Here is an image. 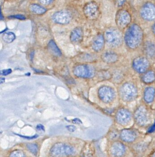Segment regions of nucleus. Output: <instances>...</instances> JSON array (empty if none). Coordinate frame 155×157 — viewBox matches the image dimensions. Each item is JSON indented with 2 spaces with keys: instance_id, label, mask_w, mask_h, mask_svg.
<instances>
[{
  "instance_id": "1",
  "label": "nucleus",
  "mask_w": 155,
  "mask_h": 157,
  "mask_svg": "<svg viewBox=\"0 0 155 157\" xmlns=\"http://www.w3.org/2000/svg\"><path fill=\"white\" fill-rule=\"evenodd\" d=\"M143 30L139 25L137 24L131 25L125 35V42L127 47L132 49L137 48L143 42Z\"/></svg>"
},
{
  "instance_id": "2",
  "label": "nucleus",
  "mask_w": 155,
  "mask_h": 157,
  "mask_svg": "<svg viewBox=\"0 0 155 157\" xmlns=\"http://www.w3.org/2000/svg\"><path fill=\"white\" fill-rule=\"evenodd\" d=\"M75 152L76 150L74 147L63 143H56L50 150V154L53 157L72 156Z\"/></svg>"
},
{
  "instance_id": "3",
  "label": "nucleus",
  "mask_w": 155,
  "mask_h": 157,
  "mask_svg": "<svg viewBox=\"0 0 155 157\" xmlns=\"http://www.w3.org/2000/svg\"><path fill=\"white\" fill-rule=\"evenodd\" d=\"M121 99L125 102L134 101L137 97V89L133 84L130 82L124 83L119 90Z\"/></svg>"
},
{
  "instance_id": "4",
  "label": "nucleus",
  "mask_w": 155,
  "mask_h": 157,
  "mask_svg": "<svg viewBox=\"0 0 155 157\" xmlns=\"http://www.w3.org/2000/svg\"><path fill=\"white\" fill-rule=\"evenodd\" d=\"M104 39L112 47H118L122 43V36L121 32L115 28H109L104 34Z\"/></svg>"
},
{
  "instance_id": "5",
  "label": "nucleus",
  "mask_w": 155,
  "mask_h": 157,
  "mask_svg": "<svg viewBox=\"0 0 155 157\" xmlns=\"http://www.w3.org/2000/svg\"><path fill=\"white\" fill-rule=\"evenodd\" d=\"M134 118L136 124L141 127L147 125L150 122V114L145 106H139L136 110Z\"/></svg>"
},
{
  "instance_id": "6",
  "label": "nucleus",
  "mask_w": 155,
  "mask_h": 157,
  "mask_svg": "<svg viewBox=\"0 0 155 157\" xmlns=\"http://www.w3.org/2000/svg\"><path fill=\"white\" fill-rule=\"evenodd\" d=\"M83 13L85 16L89 20H95L99 16V8L95 2H89L84 6Z\"/></svg>"
},
{
  "instance_id": "7",
  "label": "nucleus",
  "mask_w": 155,
  "mask_h": 157,
  "mask_svg": "<svg viewBox=\"0 0 155 157\" xmlns=\"http://www.w3.org/2000/svg\"><path fill=\"white\" fill-rule=\"evenodd\" d=\"M74 73L79 78H89L95 75V71L93 67L87 65H80L74 69Z\"/></svg>"
},
{
  "instance_id": "8",
  "label": "nucleus",
  "mask_w": 155,
  "mask_h": 157,
  "mask_svg": "<svg viewBox=\"0 0 155 157\" xmlns=\"http://www.w3.org/2000/svg\"><path fill=\"white\" fill-rule=\"evenodd\" d=\"M98 95L99 99L103 102L109 104L114 100L115 93L114 90L111 87L103 86L99 89Z\"/></svg>"
},
{
  "instance_id": "9",
  "label": "nucleus",
  "mask_w": 155,
  "mask_h": 157,
  "mask_svg": "<svg viewBox=\"0 0 155 157\" xmlns=\"http://www.w3.org/2000/svg\"><path fill=\"white\" fill-rule=\"evenodd\" d=\"M132 18L129 13L125 10H120L115 16L116 25L120 29H124L131 22Z\"/></svg>"
},
{
  "instance_id": "10",
  "label": "nucleus",
  "mask_w": 155,
  "mask_h": 157,
  "mask_svg": "<svg viewBox=\"0 0 155 157\" xmlns=\"http://www.w3.org/2000/svg\"><path fill=\"white\" fill-rule=\"evenodd\" d=\"M132 114L130 111L125 108H121L116 112L115 118L117 123L123 126L128 125L132 120Z\"/></svg>"
},
{
  "instance_id": "11",
  "label": "nucleus",
  "mask_w": 155,
  "mask_h": 157,
  "mask_svg": "<svg viewBox=\"0 0 155 157\" xmlns=\"http://www.w3.org/2000/svg\"><path fill=\"white\" fill-rule=\"evenodd\" d=\"M140 15L145 21H152L155 19V5L150 2L145 3L140 10Z\"/></svg>"
},
{
  "instance_id": "12",
  "label": "nucleus",
  "mask_w": 155,
  "mask_h": 157,
  "mask_svg": "<svg viewBox=\"0 0 155 157\" xmlns=\"http://www.w3.org/2000/svg\"><path fill=\"white\" fill-rule=\"evenodd\" d=\"M149 66V61L146 58L144 57L136 58L133 62V67L134 70L140 74H143L147 71Z\"/></svg>"
},
{
  "instance_id": "13",
  "label": "nucleus",
  "mask_w": 155,
  "mask_h": 157,
  "mask_svg": "<svg viewBox=\"0 0 155 157\" xmlns=\"http://www.w3.org/2000/svg\"><path fill=\"white\" fill-rule=\"evenodd\" d=\"M52 19L56 23L60 25H66L71 20V15L68 12L65 10L60 11L53 15Z\"/></svg>"
},
{
  "instance_id": "14",
  "label": "nucleus",
  "mask_w": 155,
  "mask_h": 157,
  "mask_svg": "<svg viewBox=\"0 0 155 157\" xmlns=\"http://www.w3.org/2000/svg\"><path fill=\"white\" fill-rule=\"evenodd\" d=\"M120 137L126 143H132L136 140L137 134L133 129H124L120 133Z\"/></svg>"
},
{
  "instance_id": "15",
  "label": "nucleus",
  "mask_w": 155,
  "mask_h": 157,
  "mask_svg": "<svg viewBox=\"0 0 155 157\" xmlns=\"http://www.w3.org/2000/svg\"><path fill=\"white\" fill-rule=\"evenodd\" d=\"M110 151L113 156L121 157L125 153V148L122 143L120 141H115L112 144Z\"/></svg>"
},
{
  "instance_id": "16",
  "label": "nucleus",
  "mask_w": 155,
  "mask_h": 157,
  "mask_svg": "<svg viewBox=\"0 0 155 157\" xmlns=\"http://www.w3.org/2000/svg\"><path fill=\"white\" fill-rule=\"evenodd\" d=\"M84 37V31L80 27L75 28L71 32L70 35V41L74 44L81 43Z\"/></svg>"
},
{
  "instance_id": "17",
  "label": "nucleus",
  "mask_w": 155,
  "mask_h": 157,
  "mask_svg": "<svg viewBox=\"0 0 155 157\" xmlns=\"http://www.w3.org/2000/svg\"><path fill=\"white\" fill-rule=\"evenodd\" d=\"M104 36L101 34L97 35L93 39L91 44L92 49L95 52H99L103 49L105 44Z\"/></svg>"
},
{
  "instance_id": "18",
  "label": "nucleus",
  "mask_w": 155,
  "mask_h": 157,
  "mask_svg": "<svg viewBox=\"0 0 155 157\" xmlns=\"http://www.w3.org/2000/svg\"><path fill=\"white\" fill-rule=\"evenodd\" d=\"M101 58L105 63L111 64L115 63L118 60V56L115 52L107 51L101 55Z\"/></svg>"
},
{
  "instance_id": "19",
  "label": "nucleus",
  "mask_w": 155,
  "mask_h": 157,
  "mask_svg": "<svg viewBox=\"0 0 155 157\" xmlns=\"http://www.w3.org/2000/svg\"><path fill=\"white\" fill-rule=\"evenodd\" d=\"M144 53L149 58L155 57V45L150 42H147L144 47Z\"/></svg>"
},
{
  "instance_id": "20",
  "label": "nucleus",
  "mask_w": 155,
  "mask_h": 157,
  "mask_svg": "<svg viewBox=\"0 0 155 157\" xmlns=\"http://www.w3.org/2000/svg\"><path fill=\"white\" fill-rule=\"evenodd\" d=\"M155 96V90L153 87H148L145 90L144 98L147 103H150L154 101Z\"/></svg>"
},
{
  "instance_id": "21",
  "label": "nucleus",
  "mask_w": 155,
  "mask_h": 157,
  "mask_svg": "<svg viewBox=\"0 0 155 157\" xmlns=\"http://www.w3.org/2000/svg\"><path fill=\"white\" fill-rule=\"evenodd\" d=\"M142 80L146 84H150L155 80V73L152 71H146L143 73Z\"/></svg>"
},
{
  "instance_id": "22",
  "label": "nucleus",
  "mask_w": 155,
  "mask_h": 157,
  "mask_svg": "<svg viewBox=\"0 0 155 157\" xmlns=\"http://www.w3.org/2000/svg\"><path fill=\"white\" fill-rule=\"evenodd\" d=\"M48 48L49 51L54 56L58 57L62 56V52L54 40H51L48 43Z\"/></svg>"
},
{
  "instance_id": "23",
  "label": "nucleus",
  "mask_w": 155,
  "mask_h": 157,
  "mask_svg": "<svg viewBox=\"0 0 155 157\" xmlns=\"http://www.w3.org/2000/svg\"><path fill=\"white\" fill-rule=\"evenodd\" d=\"M29 10L36 15H42L46 12V10L42 6L37 4H31L29 6Z\"/></svg>"
},
{
  "instance_id": "24",
  "label": "nucleus",
  "mask_w": 155,
  "mask_h": 157,
  "mask_svg": "<svg viewBox=\"0 0 155 157\" xmlns=\"http://www.w3.org/2000/svg\"><path fill=\"white\" fill-rule=\"evenodd\" d=\"M15 35L12 32H6L2 36V39L5 43L10 44L15 39Z\"/></svg>"
},
{
  "instance_id": "25",
  "label": "nucleus",
  "mask_w": 155,
  "mask_h": 157,
  "mask_svg": "<svg viewBox=\"0 0 155 157\" xmlns=\"http://www.w3.org/2000/svg\"><path fill=\"white\" fill-rule=\"evenodd\" d=\"M26 147L28 150L35 155H37L38 152V147L37 144L34 143H28L26 145Z\"/></svg>"
},
{
  "instance_id": "26",
  "label": "nucleus",
  "mask_w": 155,
  "mask_h": 157,
  "mask_svg": "<svg viewBox=\"0 0 155 157\" xmlns=\"http://www.w3.org/2000/svg\"><path fill=\"white\" fill-rule=\"evenodd\" d=\"M10 156L12 157H24L26 156V155L22 151L17 150L12 151L10 153Z\"/></svg>"
},
{
  "instance_id": "27",
  "label": "nucleus",
  "mask_w": 155,
  "mask_h": 157,
  "mask_svg": "<svg viewBox=\"0 0 155 157\" xmlns=\"http://www.w3.org/2000/svg\"><path fill=\"white\" fill-rule=\"evenodd\" d=\"M16 135H18V136H19L23 138L26 139L28 140H33L37 138L38 137V135H35L34 136H22L21 135H18V134H15Z\"/></svg>"
},
{
  "instance_id": "28",
  "label": "nucleus",
  "mask_w": 155,
  "mask_h": 157,
  "mask_svg": "<svg viewBox=\"0 0 155 157\" xmlns=\"http://www.w3.org/2000/svg\"><path fill=\"white\" fill-rule=\"evenodd\" d=\"M12 70L11 69H8L3 70L2 71L1 74L3 76H7L12 73Z\"/></svg>"
},
{
  "instance_id": "29",
  "label": "nucleus",
  "mask_w": 155,
  "mask_h": 157,
  "mask_svg": "<svg viewBox=\"0 0 155 157\" xmlns=\"http://www.w3.org/2000/svg\"><path fill=\"white\" fill-rule=\"evenodd\" d=\"M9 18H13V19H17L18 20H25L26 19V17L23 15H13V16H10Z\"/></svg>"
},
{
  "instance_id": "30",
  "label": "nucleus",
  "mask_w": 155,
  "mask_h": 157,
  "mask_svg": "<svg viewBox=\"0 0 155 157\" xmlns=\"http://www.w3.org/2000/svg\"><path fill=\"white\" fill-rule=\"evenodd\" d=\"M39 2L44 5H48L52 2L54 0H38Z\"/></svg>"
},
{
  "instance_id": "31",
  "label": "nucleus",
  "mask_w": 155,
  "mask_h": 157,
  "mask_svg": "<svg viewBox=\"0 0 155 157\" xmlns=\"http://www.w3.org/2000/svg\"><path fill=\"white\" fill-rule=\"evenodd\" d=\"M66 127L68 131L71 132H74L76 129V128L74 125H67Z\"/></svg>"
},
{
  "instance_id": "32",
  "label": "nucleus",
  "mask_w": 155,
  "mask_h": 157,
  "mask_svg": "<svg viewBox=\"0 0 155 157\" xmlns=\"http://www.w3.org/2000/svg\"><path fill=\"white\" fill-rule=\"evenodd\" d=\"M72 122L74 124H83L82 121L80 119L78 118H75L72 120Z\"/></svg>"
},
{
  "instance_id": "33",
  "label": "nucleus",
  "mask_w": 155,
  "mask_h": 157,
  "mask_svg": "<svg viewBox=\"0 0 155 157\" xmlns=\"http://www.w3.org/2000/svg\"><path fill=\"white\" fill-rule=\"evenodd\" d=\"M36 129L39 130V131H45L44 127L41 124H38L37 125V126H36Z\"/></svg>"
},
{
  "instance_id": "34",
  "label": "nucleus",
  "mask_w": 155,
  "mask_h": 157,
  "mask_svg": "<svg viewBox=\"0 0 155 157\" xmlns=\"http://www.w3.org/2000/svg\"><path fill=\"white\" fill-rule=\"evenodd\" d=\"M5 78H0V82H1V84H2L4 82H5Z\"/></svg>"
},
{
  "instance_id": "35",
  "label": "nucleus",
  "mask_w": 155,
  "mask_h": 157,
  "mask_svg": "<svg viewBox=\"0 0 155 157\" xmlns=\"http://www.w3.org/2000/svg\"><path fill=\"white\" fill-rule=\"evenodd\" d=\"M153 32L155 34V24H154V26L153 27Z\"/></svg>"
},
{
  "instance_id": "36",
  "label": "nucleus",
  "mask_w": 155,
  "mask_h": 157,
  "mask_svg": "<svg viewBox=\"0 0 155 157\" xmlns=\"http://www.w3.org/2000/svg\"><path fill=\"white\" fill-rule=\"evenodd\" d=\"M30 73H28L27 74H26V75H27V76H29L30 75Z\"/></svg>"
},
{
  "instance_id": "37",
  "label": "nucleus",
  "mask_w": 155,
  "mask_h": 157,
  "mask_svg": "<svg viewBox=\"0 0 155 157\" xmlns=\"http://www.w3.org/2000/svg\"><path fill=\"white\" fill-rule=\"evenodd\" d=\"M153 156H154V157H155V152L154 153V154H153Z\"/></svg>"
}]
</instances>
